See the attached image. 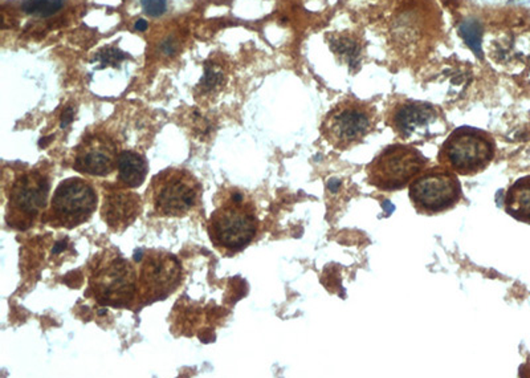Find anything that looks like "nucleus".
I'll use <instances>...</instances> for the list:
<instances>
[{
  "label": "nucleus",
  "instance_id": "nucleus-1",
  "mask_svg": "<svg viewBox=\"0 0 530 378\" xmlns=\"http://www.w3.org/2000/svg\"><path fill=\"white\" fill-rule=\"evenodd\" d=\"M207 231L219 251L234 253L244 250L259 231V219L252 202L241 192L231 194L210 216Z\"/></svg>",
  "mask_w": 530,
  "mask_h": 378
},
{
  "label": "nucleus",
  "instance_id": "nucleus-18",
  "mask_svg": "<svg viewBox=\"0 0 530 378\" xmlns=\"http://www.w3.org/2000/svg\"><path fill=\"white\" fill-rule=\"evenodd\" d=\"M459 34L466 41L468 47L472 50V52L481 57L482 50H481V41H482V28L478 20L469 19L463 22L459 27Z\"/></svg>",
  "mask_w": 530,
  "mask_h": 378
},
{
  "label": "nucleus",
  "instance_id": "nucleus-12",
  "mask_svg": "<svg viewBox=\"0 0 530 378\" xmlns=\"http://www.w3.org/2000/svg\"><path fill=\"white\" fill-rule=\"evenodd\" d=\"M121 151L110 139L90 137L76 151L73 169L92 176H108L118 164Z\"/></svg>",
  "mask_w": 530,
  "mask_h": 378
},
{
  "label": "nucleus",
  "instance_id": "nucleus-4",
  "mask_svg": "<svg viewBox=\"0 0 530 378\" xmlns=\"http://www.w3.org/2000/svg\"><path fill=\"white\" fill-rule=\"evenodd\" d=\"M148 198L155 214L179 218L199 206L202 185L189 170L166 169L152 178Z\"/></svg>",
  "mask_w": 530,
  "mask_h": 378
},
{
  "label": "nucleus",
  "instance_id": "nucleus-19",
  "mask_svg": "<svg viewBox=\"0 0 530 378\" xmlns=\"http://www.w3.org/2000/svg\"><path fill=\"white\" fill-rule=\"evenodd\" d=\"M125 59H127V53L118 50V48H114V47L105 48L101 52H99V55H97V60L102 65H117Z\"/></svg>",
  "mask_w": 530,
  "mask_h": 378
},
{
  "label": "nucleus",
  "instance_id": "nucleus-9",
  "mask_svg": "<svg viewBox=\"0 0 530 378\" xmlns=\"http://www.w3.org/2000/svg\"><path fill=\"white\" fill-rule=\"evenodd\" d=\"M97 191L90 182L68 178L55 190L45 220L52 226L75 228L88 222L97 209Z\"/></svg>",
  "mask_w": 530,
  "mask_h": 378
},
{
  "label": "nucleus",
  "instance_id": "nucleus-8",
  "mask_svg": "<svg viewBox=\"0 0 530 378\" xmlns=\"http://www.w3.org/2000/svg\"><path fill=\"white\" fill-rule=\"evenodd\" d=\"M457 174L444 166L423 170L410 183V200L420 214H439L461 201Z\"/></svg>",
  "mask_w": 530,
  "mask_h": 378
},
{
  "label": "nucleus",
  "instance_id": "nucleus-2",
  "mask_svg": "<svg viewBox=\"0 0 530 378\" xmlns=\"http://www.w3.org/2000/svg\"><path fill=\"white\" fill-rule=\"evenodd\" d=\"M492 136L471 126L454 129L444 141L438 154L439 164L459 176H476L494 158Z\"/></svg>",
  "mask_w": 530,
  "mask_h": 378
},
{
  "label": "nucleus",
  "instance_id": "nucleus-20",
  "mask_svg": "<svg viewBox=\"0 0 530 378\" xmlns=\"http://www.w3.org/2000/svg\"><path fill=\"white\" fill-rule=\"evenodd\" d=\"M222 83H223V75L220 72H216L214 68L206 66L204 75H203L202 80L199 83V87L206 92H210L216 87H219Z\"/></svg>",
  "mask_w": 530,
  "mask_h": 378
},
{
  "label": "nucleus",
  "instance_id": "nucleus-3",
  "mask_svg": "<svg viewBox=\"0 0 530 378\" xmlns=\"http://www.w3.org/2000/svg\"><path fill=\"white\" fill-rule=\"evenodd\" d=\"M89 290L102 307H130L138 292L136 268L120 253L106 252L93 267Z\"/></svg>",
  "mask_w": 530,
  "mask_h": 378
},
{
  "label": "nucleus",
  "instance_id": "nucleus-7",
  "mask_svg": "<svg viewBox=\"0 0 530 378\" xmlns=\"http://www.w3.org/2000/svg\"><path fill=\"white\" fill-rule=\"evenodd\" d=\"M50 189V176L43 170H26L15 176L7 194V223L17 230L34 226L47 207Z\"/></svg>",
  "mask_w": 530,
  "mask_h": 378
},
{
  "label": "nucleus",
  "instance_id": "nucleus-14",
  "mask_svg": "<svg viewBox=\"0 0 530 378\" xmlns=\"http://www.w3.org/2000/svg\"><path fill=\"white\" fill-rule=\"evenodd\" d=\"M118 181L122 188L127 189H137L148 176L149 164L145 157H142L136 151H121L118 158Z\"/></svg>",
  "mask_w": 530,
  "mask_h": 378
},
{
  "label": "nucleus",
  "instance_id": "nucleus-22",
  "mask_svg": "<svg viewBox=\"0 0 530 378\" xmlns=\"http://www.w3.org/2000/svg\"><path fill=\"white\" fill-rule=\"evenodd\" d=\"M178 48H179L178 41L173 36L164 38V41L159 44V50L164 56H174L178 52Z\"/></svg>",
  "mask_w": 530,
  "mask_h": 378
},
{
  "label": "nucleus",
  "instance_id": "nucleus-24",
  "mask_svg": "<svg viewBox=\"0 0 530 378\" xmlns=\"http://www.w3.org/2000/svg\"><path fill=\"white\" fill-rule=\"evenodd\" d=\"M148 28H149V24H148V22L143 20V19H138V20L134 23V29L138 31V32H145Z\"/></svg>",
  "mask_w": 530,
  "mask_h": 378
},
{
  "label": "nucleus",
  "instance_id": "nucleus-11",
  "mask_svg": "<svg viewBox=\"0 0 530 378\" xmlns=\"http://www.w3.org/2000/svg\"><path fill=\"white\" fill-rule=\"evenodd\" d=\"M182 281V265L177 256L164 251H148L138 274L137 298L143 304L164 300Z\"/></svg>",
  "mask_w": 530,
  "mask_h": 378
},
{
  "label": "nucleus",
  "instance_id": "nucleus-17",
  "mask_svg": "<svg viewBox=\"0 0 530 378\" xmlns=\"http://www.w3.org/2000/svg\"><path fill=\"white\" fill-rule=\"evenodd\" d=\"M64 0H23L22 11L27 15L50 18L63 8Z\"/></svg>",
  "mask_w": 530,
  "mask_h": 378
},
{
  "label": "nucleus",
  "instance_id": "nucleus-23",
  "mask_svg": "<svg viewBox=\"0 0 530 378\" xmlns=\"http://www.w3.org/2000/svg\"><path fill=\"white\" fill-rule=\"evenodd\" d=\"M73 121V108L68 106L62 115V127L69 125Z\"/></svg>",
  "mask_w": 530,
  "mask_h": 378
},
{
  "label": "nucleus",
  "instance_id": "nucleus-10",
  "mask_svg": "<svg viewBox=\"0 0 530 378\" xmlns=\"http://www.w3.org/2000/svg\"><path fill=\"white\" fill-rule=\"evenodd\" d=\"M387 124L406 142H424L447 130L441 109L423 101L396 102L387 113Z\"/></svg>",
  "mask_w": 530,
  "mask_h": 378
},
{
  "label": "nucleus",
  "instance_id": "nucleus-13",
  "mask_svg": "<svg viewBox=\"0 0 530 378\" xmlns=\"http://www.w3.org/2000/svg\"><path fill=\"white\" fill-rule=\"evenodd\" d=\"M142 211L138 194L124 189L105 191L101 215L110 230L121 232L130 226Z\"/></svg>",
  "mask_w": 530,
  "mask_h": 378
},
{
  "label": "nucleus",
  "instance_id": "nucleus-6",
  "mask_svg": "<svg viewBox=\"0 0 530 378\" xmlns=\"http://www.w3.org/2000/svg\"><path fill=\"white\" fill-rule=\"evenodd\" d=\"M427 160L413 146L395 144L387 146L367 164V181L383 191L403 189L426 167Z\"/></svg>",
  "mask_w": 530,
  "mask_h": 378
},
{
  "label": "nucleus",
  "instance_id": "nucleus-21",
  "mask_svg": "<svg viewBox=\"0 0 530 378\" xmlns=\"http://www.w3.org/2000/svg\"><path fill=\"white\" fill-rule=\"evenodd\" d=\"M142 10L148 16L158 18L167 11V0H141Z\"/></svg>",
  "mask_w": 530,
  "mask_h": 378
},
{
  "label": "nucleus",
  "instance_id": "nucleus-5",
  "mask_svg": "<svg viewBox=\"0 0 530 378\" xmlns=\"http://www.w3.org/2000/svg\"><path fill=\"white\" fill-rule=\"evenodd\" d=\"M375 109L362 101L346 97L327 114L322 136L337 150H348L361 144L375 127Z\"/></svg>",
  "mask_w": 530,
  "mask_h": 378
},
{
  "label": "nucleus",
  "instance_id": "nucleus-15",
  "mask_svg": "<svg viewBox=\"0 0 530 378\" xmlns=\"http://www.w3.org/2000/svg\"><path fill=\"white\" fill-rule=\"evenodd\" d=\"M505 211L518 222L530 225V174L521 176L508 189Z\"/></svg>",
  "mask_w": 530,
  "mask_h": 378
},
{
  "label": "nucleus",
  "instance_id": "nucleus-16",
  "mask_svg": "<svg viewBox=\"0 0 530 378\" xmlns=\"http://www.w3.org/2000/svg\"><path fill=\"white\" fill-rule=\"evenodd\" d=\"M330 47L337 56H340L343 62H348L349 64L357 63L361 55L359 43L348 35L331 38Z\"/></svg>",
  "mask_w": 530,
  "mask_h": 378
}]
</instances>
